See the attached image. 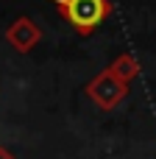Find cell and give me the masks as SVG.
Masks as SVG:
<instances>
[{"instance_id":"cell-1","label":"cell","mask_w":156,"mask_h":159,"mask_svg":"<svg viewBox=\"0 0 156 159\" xmlns=\"http://www.w3.org/2000/svg\"><path fill=\"white\" fill-rule=\"evenodd\" d=\"M56 3V8L61 11V17L81 34L89 36L98 31V25L109 17V3L106 0H50Z\"/></svg>"},{"instance_id":"cell-2","label":"cell","mask_w":156,"mask_h":159,"mask_svg":"<svg viewBox=\"0 0 156 159\" xmlns=\"http://www.w3.org/2000/svg\"><path fill=\"white\" fill-rule=\"evenodd\" d=\"M87 95H89V101H92L98 109L112 112V109L128 95V84H123V81L106 67V70H100V73L87 84Z\"/></svg>"},{"instance_id":"cell-3","label":"cell","mask_w":156,"mask_h":159,"mask_svg":"<svg viewBox=\"0 0 156 159\" xmlns=\"http://www.w3.org/2000/svg\"><path fill=\"white\" fill-rule=\"evenodd\" d=\"M42 39V31L36 28V22L31 17H17L8 28H6V42L17 50V53H31Z\"/></svg>"},{"instance_id":"cell-4","label":"cell","mask_w":156,"mask_h":159,"mask_svg":"<svg viewBox=\"0 0 156 159\" xmlns=\"http://www.w3.org/2000/svg\"><path fill=\"white\" fill-rule=\"evenodd\" d=\"M109 70H112L123 84H131V81L140 75V61H137L131 53H120V56L112 61V67H109Z\"/></svg>"},{"instance_id":"cell-5","label":"cell","mask_w":156,"mask_h":159,"mask_svg":"<svg viewBox=\"0 0 156 159\" xmlns=\"http://www.w3.org/2000/svg\"><path fill=\"white\" fill-rule=\"evenodd\" d=\"M0 159H17V157H14L8 148H0Z\"/></svg>"}]
</instances>
